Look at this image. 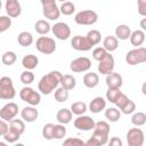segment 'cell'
<instances>
[{
    "mask_svg": "<svg viewBox=\"0 0 146 146\" xmlns=\"http://www.w3.org/2000/svg\"><path fill=\"white\" fill-rule=\"evenodd\" d=\"M62 73L59 71H51L48 74L43 75L39 83H38V89L41 94L43 95H49L51 94L60 83V79H62Z\"/></svg>",
    "mask_w": 146,
    "mask_h": 146,
    "instance_id": "1",
    "label": "cell"
},
{
    "mask_svg": "<svg viewBox=\"0 0 146 146\" xmlns=\"http://www.w3.org/2000/svg\"><path fill=\"white\" fill-rule=\"evenodd\" d=\"M16 96V91L13 84V80L9 76H2L0 79V99L10 100Z\"/></svg>",
    "mask_w": 146,
    "mask_h": 146,
    "instance_id": "2",
    "label": "cell"
},
{
    "mask_svg": "<svg viewBox=\"0 0 146 146\" xmlns=\"http://www.w3.org/2000/svg\"><path fill=\"white\" fill-rule=\"evenodd\" d=\"M125 62L129 65H138L146 62V49L144 47H137L131 49L125 55Z\"/></svg>",
    "mask_w": 146,
    "mask_h": 146,
    "instance_id": "3",
    "label": "cell"
},
{
    "mask_svg": "<svg viewBox=\"0 0 146 146\" xmlns=\"http://www.w3.org/2000/svg\"><path fill=\"white\" fill-rule=\"evenodd\" d=\"M74 21L79 25H92L98 21V14L95 10H81L76 13Z\"/></svg>",
    "mask_w": 146,
    "mask_h": 146,
    "instance_id": "4",
    "label": "cell"
},
{
    "mask_svg": "<svg viewBox=\"0 0 146 146\" xmlns=\"http://www.w3.org/2000/svg\"><path fill=\"white\" fill-rule=\"evenodd\" d=\"M19 97L23 102L32 105V106H36L40 104L41 102V96L38 91H35L33 88L31 87H24L21 89L19 91Z\"/></svg>",
    "mask_w": 146,
    "mask_h": 146,
    "instance_id": "5",
    "label": "cell"
},
{
    "mask_svg": "<svg viewBox=\"0 0 146 146\" xmlns=\"http://www.w3.org/2000/svg\"><path fill=\"white\" fill-rule=\"evenodd\" d=\"M35 47H36L38 51H40L41 54L50 55V54L55 52V50H56V42L52 38L40 36L35 42Z\"/></svg>",
    "mask_w": 146,
    "mask_h": 146,
    "instance_id": "6",
    "label": "cell"
},
{
    "mask_svg": "<svg viewBox=\"0 0 146 146\" xmlns=\"http://www.w3.org/2000/svg\"><path fill=\"white\" fill-rule=\"evenodd\" d=\"M145 136L141 129L131 128L127 132V143L129 146H143Z\"/></svg>",
    "mask_w": 146,
    "mask_h": 146,
    "instance_id": "7",
    "label": "cell"
},
{
    "mask_svg": "<svg viewBox=\"0 0 146 146\" xmlns=\"http://www.w3.org/2000/svg\"><path fill=\"white\" fill-rule=\"evenodd\" d=\"M91 67V60L88 57H78L70 64V70L74 73H82L89 71Z\"/></svg>",
    "mask_w": 146,
    "mask_h": 146,
    "instance_id": "8",
    "label": "cell"
},
{
    "mask_svg": "<svg viewBox=\"0 0 146 146\" xmlns=\"http://www.w3.org/2000/svg\"><path fill=\"white\" fill-rule=\"evenodd\" d=\"M51 31L54 35L59 40H67L71 36V29L66 23L58 22L54 26H51Z\"/></svg>",
    "mask_w": 146,
    "mask_h": 146,
    "instance_id": "9",
    "label": "cell"
},
{
    "mask_svg": "<svg viewBox=\"0 0 146 146\" xmlns=\"http://www.w3.org/2000/svg\"><path fill=\"white\" fill-rule=\"evenodd\" d=\"M95 121L94 119H91L88 115H79L75 120H74V127L79 130L82 131H89V130H94L95 128Z\"/></svg>",
    "mask_w": 146,
    "mask_h": 146,
    "instance_id": "10",
    "label": "cell"
},
{
    "mask_svg": "<svg viewBox=\"0 0 146 146\" xmlns=\"http://www.w3.org/2000/svg\"><path fill=\"white\" fill-rule=\"evenodd\" d=\"M18 113V106L16 103L14 102H9L8 104H6L5 106H2V108L0 110V117L7 122H9L10 120L15 119V116Z\"/></svg>",
    "mask_w": 146,
    "mask_h": 146,
    "instance_id": "11",
    "label": "cell"
},
{
    "mask_svg": "<svg viewBox=\"0 0 146 146\" xmlns=\"http://www.w3.org/2000/svg\"><path fill=\"white\" fill-rule=\"evenodd\" d=\"M98 63H99V64H98V67H97V68H98V72H99L100 74L106 75V74L113 72L115 62H114V57H113L110 52H107L106 56H105L103 59H100Z\"/></svg>",
    "mask_w": 146,
    "mask_h": 146,
    "instance_id": "12",
    "label": "cell"
},
{
    "mask_svg": "<svg viewBox=\"0 0 146 146\" xmlns=\"http://www.w3.org/2000/svg\"><path fill=\"white\" fill-rule=\"evenodd\" d=\"M71 46L73 49H75L78 51H88L92 47L91 43L88 41L87 36H82V35L73 36L71 40Z\"/></svg>",
    "mask_w": 146,
    "mask_h": 146,
    "instance_id": "13",
    "label": "cell"
},
{
    "mask_svg": "<svg viewBox=\"0 0 146 146\" xmlns=\"http://www.w3.org/2000/svg\"><path fill=\"white\" fill-rule=\"evenodd\" d=\"M108 141V133L98 131L94 129V133L91 136L90 139H88L84 144L88 146H103L105 144H107Z\"/></svg>",
    "mask_w": 146,
    "mask_h": 146,
    "instance_id": "14",
    "label": "cell"
},
{
    "mask_svg": "<svg viewBox=\"0 0 146 146\" xmlns=\"http://www.w3.org/2000/svg\"><path fill=\"white\" fill-rule=\"evenodd\" d=\"M42 13H43V16L50 21L58 19L60 16V11H59V8L57 7L56 2L42 6Z\"/></svg>",
    "mask_w": 146,
    "mask_h": 146,
    "instance_id": "15",
    "label": "cell"
},
{
    "mask_svg": "<svg viewBox=\"0 0 146 146\" xmlns=\"http://www.w3.org/2000/svg\"><path fill=\"white\" fill-rule=\"evenodd\" d=\"M6 11L9 17H18L22 13V7L18 0H6Z\"/></svg>",
    "mask_w": 146,
    "mask_h": 146,
    "instance_id": "16",
    "label": "cell"
},
{
    "mask_svg": "<svg viewBox=\"0 0 146 146\" xmlns=\"http://www.w3.org/2000/svg\"><path fill=\"white\" fill-rule=\"evenodd\" d=\"M21 116H22L23 121L31 123V122H34V121L38 119L39 112H38V110H36L34 106L30 105V106H26V107H24V108L22 110Z\"/></svg>",
    "mask_w": 146,
    "mask_h": 146,
    "instance_id": "17",
    "label": "cell"
},
{
    "mask_svg": "<svg viewBox=\"0 0 146 146\" xmlns=\"http://www.w3.org/2000/svg\"><path fill=\"white\" fill-rule=\"evenodd\" d=\"M106 84L108 88H121L122 83H123V79L119 73L115 72H111L108 74H106Z\"/></svg>",
    "mask_w": 146,
    "mask_h": 146,
    "instance_id": "18",
    "label": "cell"
},
{
    "mask_svg": "<svg viewBox=\"0 0 146 146\" xmlns=\"http://www.w3.org/2000/svg\"><path fill=\"white\" fill-rule=\"evenodd\" d=\"M106 108V100L103 97H95L89 104V111L92 113H99Z\"/></svg>",
    "mask_w": 146,
    "mask_h": 146,
    "instance_id": "19",
    "label": "cell"
},
{
    "mask_svg": "<svg viewBox=\"0 0 146 146\" xmlns=\"http://www.w3.org/2000/svg\"><path fill=\"white\" fill-rule=\"evenodd\" d=\"M38 64H39V58L35 55H32V54L24 56L23 59H22V65L24 66V68L30 70V71L34 70L38 66Z\"/></svg>",
    "mask_w": 146,
    "mask_h": 146,
    "instance_id": "20",
    "label": "cell"
},
{
    "mask_svg": "<svg viewBox=\"0 0 146 146\" xmlns=\"http://www.w3.org/2000/svg\"><path fill=\"white\" fill-rule=\"evenodd\" d=\"M130 34H131V29L125 24L117 25L115 29V38L117 40H128Z\"/></svg>",
    "mask_w": 146,
    "mask_h": 146,
    "instance_id": "21",
    "label": "cell"
},
{
    "mask_svg": "<svg viewBox=\"0 0 146 146\" xmlns=\"http://www.w3.org/2000/svg\"><path fill=\"white\" fill-rule=\"evenodd\" d=\"M129 39H130V42H131L132 46L139 47V46H141V44L144 43V41H145V32H144L143 30H136V31L131 32Z\"/></svg>",
    "mask_w": 146,
    "mask_h": 146,
    "instance_id": "22",
    "label": "cell"
},
{
    "mask_svg": "<svg viewBox=\"0 0 146 146\" xmlns=\"http://www.w3.org/2000/svg\"><path fill=\"white\" fill-rule=\"evenodd\" d=\"M98 83H99V76L97 73L89 72V73H86L83 75V84L87 88H90V89L95 88Z\"/></svg>",
    "mask_w": 146,
    "mask_h": 146,
    "instance_id": "23",
    "label": "cell"
},
{
    "mask_svg": "<svg viewBox=\"0 0 146 146\" xmlns=\"http://www.w3.org/2000/svg\"><path fill=\"white\" fill-rule=\"evenodd\" d=\"M56 119L59 123L62 124H67L72 121V112L71 110H67V108H60L57 114H56Z\"/></svg>",
    "mask_w": 146,
    "mask_h": 146,
    "instance_id": "24",
    "label": "cell"
},
{
    "mask_svg": "<svg viewBox=\"0 0 146 146\" xmlns=\"http://www.w3.org/2000/svg\"><path fill=\"white\" fill-rule=\"evenodd\" d=\"M117 46H119V40H117L115 36H113V35L106 36V38L104 39V41H103V47H104V48L106 49V51H108V52H112V51L116 50V49H117Z\"/></svg>",
    "mask_w": 146,
    "mask_h": 146,
    "instance_id": "25",
    "label": "cell"
},
{
    "mask_svg": "<svg viewBox=\"0 0 146 146\" xmlns=\"http://www.w3.org/2000/svg\"><path fill=\"white\" fill-rule=\"evenodd\" d=\"M60 84L64 89L66 90H72L75 88L76 86V80L73 75L71 74H65V75H62V79H60Z\"/></svg>",
    "mask_w": 146,
    "mask_h": 146,
    "instance_id": "26",
    "label": "cell"
},
{
    "mask_svg": "<svg viewBox=\"0 0 146 146\" xmlns=\"http://www.w3.org/2000/svg\"><path fill=\"white\" fill-rule=\"evenodd\" d=\"M17 41L22 47H29V46H31L33 43V36H32V34L30 32L23 31V32H21L18 34Z\"/></svg>",
    "mask_w": 146,
    "mask_h": 146,
    "instance_id": "27",
    "label": "cell"
},
{
    "mask_svg": "<svg viewBox=\"0 0 146 146\" xmlns=\"http://www.w3.org/2000/svg\"><path fill=\"white\" fill-rule=\"evenodd\" d=\"M34 30H35L36 33L43 35V34H47V33L51 30V26H50V24H49L47 21H44V19H39V21H36V23L34 24Z\"/></svg>",
    "mask_w": 146,
    "mask_h": 146,
    "instance_id": "28",
    "label": "cell"
},
{
    "mask_svg": "<svg viewBox=\"0 0 146 146\" xmlns=\"http://www.w3.org/2000/svg\"><path fill=\"white\" fill-rule=\"evenodd\" d=\"M9 129L16 131L17 133L22 135L24 133L25 131V123L23 120H19V119H13L9 121Z\"/></svg>",
    "mask_w": 146,
    "mask_h": 146,
    "instance_id": "29",
    "label": "cell"
},
{
    "mask_svg": "<svg viewBox=\"0 0 146 146\" xmlns=\"http://www.w3.org/2000/svg\"><path fill=\"white\" fill-rule=\"evenodd\" d=\"M87 108L88 107H87V104L84 102H74L71 105V112H72V114H75V115L84 114Z\"/></svg>",
    "mask_w": 146,
    "mask_h": 146,
    "instance_id": "30",
    "label": "cell"
},
{
    "mask_svg": "<svg viewBox=\"0 0 146 146\" xmlns=\"http://www.w3.org/2000/svg\"><path fill=\"white\" fill-rule=\"evenodd\" d=\"M105 117L110 121V122H116L120 120L121 117V113L117 108H114V107H110L105 111Z\"/></svg>",
    "mask_w": 146,
    "mask_h": 146,
    "instance_id": "31",
    "label": "cell"
},
{
    "mask_svg": "<svg viewBox=\"0 0 146 146\" xmlns=\"http://www.w3.org/2000/svg\"><path fill=\"white\" fill-rule=\"evenodd\" d=\"M59 11L65 16H70L75 11V6L71 1H64L59 7Z\"/></svg>",
    "mask_w": 146,
    "mask_h": 146,
    "instance_id": "32",
    "label": "cell"
},
{
    "mask_svg": "<svg viewBox=\"0 0 146 146\" xmlns=\"http://www.w3.org/2000/svg\"><path fill=\"white\" fill-rule=\"evenodd\" d=\"M86 36H87L88 41L91 43L92 47L96 46V44H98V43L100 42V40H102V34H100V32L97 31V30H91V31H89Z\"/></svg>",
    "mask_w": 146,
    "mask_h": 146,
    "instance_id": "33",
    "label": "cell"
},
{
    "mask_svg": "<svg viewBox=\"0 0 146 146\" xmlns=\"http://www.w3.org/2000/svg\"><path fill=\"white\" fill-rule=\"evenodd\" d=\"M121 94L122 92H121L120 88H108L107 91H106V98H107V100L110 103L115 104Z\"/></svg>",
    "mask_w": 146,
    "mask_h": 146,
    "instance_id": "34",
    "label": "cell"
},
{
    "mask_svg": "<svg viewBox=\"0 0 146 146\" xmlns=\"http://www.w3.org/2000/svg\"><path fill=\"white\" fill-rule=\"evenodd\" d=\"M131 123L136 127H141L146 123V114L144 112H137L131 116Z\"/></svg>",
    "mask_w": 146,
    "mask_h": 146,
    "instance_id": "35",
    "label": "cell"
},
{
    "mask_svg": "<svg viewBox=\"0 0 146 146\" xmlns=\"http://www.w3.org/2000/svg\"><path fill=\"white\" fill-rule=\"evenodd\" d=\"M54 96H55V99L58 103H64V102H66L68 99L70 95H68V90H66L63 87H60V88H56Z\"/></svg>",
    "mask_w": 146,
    "mask_h": 146,
    "instance_id": "36",
    "label": "cell"
},
{
    "mask_svg": "<svg viewBox=\"0 0 146 146\" xmlns=\"http://www.w3.org/2000/svg\"><path fill=\"white\" fill-rule=\"evenodd\" d=\"M16 59H17V55H16L14 51H6V52L2 55V57H1V62H2L5 65H7V66L13 65V64L16 62Z\"/></svg>",
    "mask_w": 146,
    "mask_h": 146,
    "instance_id": "37",
    "label": "cell"
},
{
    "mask_svg": "<svg viewBox=\"0 0 146 146\" xmlns=\"http://www.w3.org/2000/svg\"><path fill=\"white\" fill-rule=\"evenodd\" d=\"M66 135V128L64 127V124L59 123V124H54V132H52V137L56 139H62L64 138Z\"/></svg>",
    "mask_w": 146,
    "mask_h": 146,
    "instance_id": "38",
    "label": "cell"
},
{
    "mask_svg": "<svg viewBox=\"0 0 146 146\" xmlns=\"http://www.w3.org/2000/svg\"><path fill=\"white\" fill-rule=\"evenodd\" d=\"M2 137H3V139H5L7 143L13 144V143H16V141L19 139L21 135H19V133H17L16 131L11 130V129H8V131H7Z\"/></svg>",
    "mask_w": 146,
    "mask_h": 146,
    "instance_id": "39",
    "label": "cell"
},
{
    "mask_svg": "<svg viewBox=\"0 0 146 146\" xmlns=\"http://www.w3.org/2000/svg\"><path fill=\"white\" fill-rule=\"evenodd\" d=\"M33 81H34V74H33L30 70H26V71L22 72V74H21V82H22V83L29 86V84H31Z\"/></svg>",
    "mask_w": 146,
    "mask_h": 146,
    "instance_id": "40",
    "label": "cell"
},
{
    "mask_svg": "<svg viewBox=\"0 0 146 146\" xmlns=\"http://www.w3.org/2000/svg\"><path fill=\"white\" fill-rule=\"evenodd\" d=\"M52 132H54V124L52 123H47V124L43 125V128H42V136H43L44 139H47V140L54 139Z\"/></svg>",
    "mask_w": 146,
    "mask_h": 146,
    "instance_id": "41",
    "label": "cell"
},
{
    "mask_svg": "<svg viewBox=\"0 0 146 146\" xmlns=\"http://www.w3.org/2000/svg\"><path fill=\"white\" fill-rule=\"evenodd\" d=\"M10 26H11V17L0 16V33L6 32Z\"/></svg>",
    "mask_w": 146,
    "mask_h": 146,
    "instance_id": "42",
    "label": "cell"
},
{
    "mask_svg": "<svg viewBox=\"0 0 146 146\" xmlns=\"http://www.w3.org/2000/svg\"><path fill=\"white\" fill-rule=\"evenodd\" d=\"M107 52H108V51H106V49H105L104 47H97V48H95V49L92 50V57H94L95 60L99 62L100 59H103V58L106 56Z\"/></svg>",
    "mask_w": 146,
    "mask_h": 146,
    "instance_id": "43",
    "label": "cell"
},
{
    "mask_svg": "<svg viewBox=\"0 0 146 146\" xmlns=\"http://www.w3.org/2000/svg\"><path fill=\"white\" fill-rule=\"evenodd\" d=\"M135 110H136V104L131 100V99H129L121 108H120V111L122 112V113H124V114H131V113H133L135 112Z\"/></svg>",
    "mask_w": 146,
    "mask_h": 146,
    "instance_id": "44",
    "label": "cell"
},
{
    "mask_svg": "<svg viewBox=\"0 0 146 146\" xmlns=\"http://www.w3.org/2000/svg\"><path fill=\"white\" fill-rule=\"evenodd\" d=\"M95 130L105 132V133H110V124L106 121H98L95 123Z\"/></svg>",
    "mask_w": 146,
    "mask_h": 146,
    "instance_id": "45",
    "label": "cell"
},
{
    "mask_svg": "<svg viewBox=\"0 0 146 146\" xmlns=\"http://www.w3.org/2000/svg\"><path fill=\"white\" fill-rule=\"evenodd\" d=\"M63 145H72V146H82L84 145V141L79 138H67L64 140Z\"/></svg>",
    "mask_w": 146,
    "mask_h": 146,
    "instance_id": "46",
    "label": "cell"
},
{
    "mask_svg": "<svg viewBox=\"0 0 146 146\" xmlns=\"http://www.w3.org/2000/svg\"><path fill=\"white\" fill-rule=\"evenodd\" d=\"M137 7H138V13L143 17L146 16V0H137Z\"/></svg>",
    "mask_w": 146,
    "mask_h": 146,
    "instance_id": "47",
    "label": "cell"
},
{
    "mask_svg": "<svg viewBox=\"0 0 146 146\" xmlns=\"http://www.w3.org/2000/svg\"><path fill=\"white\" fill-rule=\"evenodd\" d=\"M128 100H129V98H128L124 94H121V95H120V97H119V99L116 100L115 105H116V106L119 107V110H120V108H121V107H122V106H123Z\"/></svg>",
    "mask_w": 146,
    "mask_h": 146,
    "instance_id": "48",
    "label": "cell"
},
{
    "mask_svg": "<svg viewBox=\"0 0 146 146\" xmlns=\"http://www.w3.org/2000/svg\"><path fill=\"white\" fill-rule=\"evenodd\" d=\"M8 129H9V125L7 124V121H5L0 117V137H2L8 131Z\"/></svg>",
    "mask_w": 146,
    "mask_h": 146,
    "instance_id": "49",
    "label": "cell"
},
{
    "mask_svg": "<svg viewBox=\"0 0 146 146\" xmlns=\"http://www.w3.org/2000/svg\"><path fill=\"white\" fill-rule=\"evenodd\" d=\"M110 145L111 146H122V140L117 137H113L111 140H110Z\"/></svg>",
    "mask_w": 146,
    "mask_h": 146,
    "instance_id": "50",
    "label": "cell"
},
{
    "mask_svg": "<svg viewBox=\"0 0 146 146\" xmlns=\"http://www.w3.org/2000/svg\"><path fill=\"white\" fill-rule=\"evenodd\" d=\"M40 2H41L42 6H44V5H49V3L56 2V0H40Z\"/></svg>",
    "mask_w": 146,
    "mask_h": 146,
    "instance_id": "51",
    "label": "cell"
},
{
    "mask_svg": "<svg viewBox=\"0 0 146 146\" xmlns=\"http://www.w3.org/2000/svg\"><path fill=\"white\" fill-rule=\"evenodd\" d=\"M140 27H141L143 31L146 30V18H143V19H141V22H140Z\"/></svg>",
    "mask_w": 146,
    "mask_h": 146,
    "instance_id": "52",
    "label": "cell"
},
{
    "mask_svg": "<svg viewBox=\"0 0 146 146\" xmlns=\"http://www.w3.org/2000/svg\"><path fill=\"white\" fill-rule=\"evenodd\" d=\"M1 6H2V3H1V0H0V10H1Z\"/></svg>",
    "mask_w": 146,
    "mask_h": 146,
    "instance_id": "53",
    "label": "cell"
},
{
    "mask_svg": "<svg viewBox=\"0 0 146 146\" xmlns=\"http://www.w3.org/2000/svg\"><path fill=\"white\" fill-rule=\"evenodd\" d=\"M57 1H62V2H64V1H66V0H57Z\"/></svg>",
    "mask_w": 146,
    "mask_h": 146,
    "instance_id": "54",
    "label": "cell"
}]
</instances>
